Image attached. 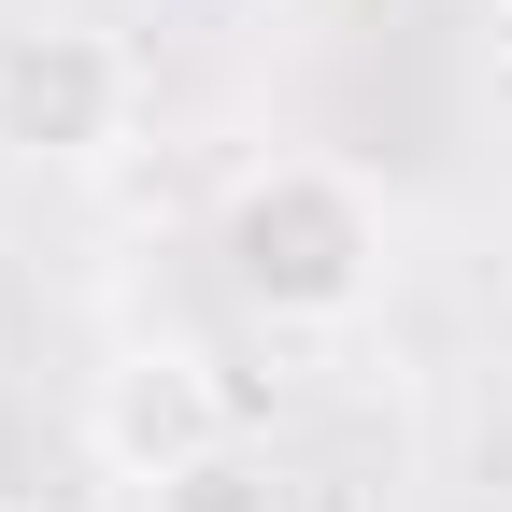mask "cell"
<instances>
[{
    "label": "cell",
    "mask_w": 512,
    "mask_h": 512,
    "mask_svg": "<svg viewBox=\"0 0 512 512\" xmlns=\"http://www.w3.org/2000/svg\"><path fill=\"white\" fill-rule=\"evenodd\" d=\"M15 512H29V498H15Z\"/></svg>",
    "instance_id": "5"
},
{
    "label": "cell",
    "mask_w": 512,
    "mask_h": 512,
    "mask_svg": "<svg viewBox=\"0 0 512 512\" xmlns=\"http://www.w3.org/2000/svg\"><path fill=\"white\" fill-rule=\"evenodd\" d=\"M214 441H242V399H228V370H214V342H114L100 370H86V456L128 484V498H157L171 470H200Z\"/></svg>",
    "instance_id": "3"
},
{
    "label": "cell",
    "mask_w": 512,
    "mask_h": 512,
    "mask_svg": "<svg viewBox=\"0 0 512 512\" xmlns=\"http://www.w3.org/2000/svg\"><path fill=\"white\" fill-rule=\"evenodd\" d=\"M128 128H143V57L114 29H86V15L0 29V157L100 171V157H128Z\"/></svg>",
    "instance_id": "2"
},
{
    "label": "cell",
    "mask_w": 512,
    "mask_h": 512,
    "mask_svg": "<svg viewBox=\"0 0 512 512\" xmlns=\"http://www.w3.org/2000/svg\"><path fill=\"white\" fill-rule=\"evenodd\" d=\"M143 512H299V484L256 456V441H214V456H200V470H171Z\"/></svg>",
    "instance_id": "4"
},
{
    "label": "cell",
    "mask_w": 512,
    "mask_h": 512,
    "mask_svg": "<svg viewBox=\"0 0 512 512\" xmlns=\"http://www.w3.org/2000/svg\"><path fill=\"white\" fill-rule=\"evenodd\" d=\"M214 256H228L242 313H271V328H356L399 285V214L342 157H256L214 200Z\"/></svg>",
    "instance_id": "1"
}]
</instances>
